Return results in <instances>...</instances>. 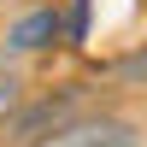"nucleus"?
<instances>
[{
  "label": "nucleus",
  "instance_id": "f257e3e1",
  "mask_svg": "<svg viewBox=\"0 0 147 147\" xmlns=\"http://www.w3.org/2000/svg\"><path fill=\"white\" fill-rule=\"evenodd\" d=\"M30 147H141V124L124 112H77Z\"/></svg>",
  "mask_w": 147,
  "mask_h": 147
},
{
  "label": "nucleus",
  "instance_id": "f03ea898",
  "mask_svg": "<svg viewBox=\"0 0 147 147\" xmlns=\"http://www.w3.org/2000/svg\"><path fill=\"white\" fill-rule=\"evenodd\" d=\"M6 53L12 59H24V53H47V47H59L65 41V6H53V0H41V6H30V12H18V18L6 24Z\"/></svg>",
  "mask_w": 147,
  "mask_h": 147
},
{
  "label": "nucleus",
  "instance_id": "7ed1b4c3",
  "mask_svg": "<svg viewBox=\"0 0 147 147\" xmlns=\"http://www.w3.org/2000/svg\"><path fill=\"white\" fill-rule=\"evenodd\" d=\"M77 106H82V94L77 88H65V94H41V100H30L24 94V106L12 112V141H41L47 129H59L65 118H77Z\"/></svg>",
  "mask_w": 147,
  "mask_h": 147
},
{
  "label": "nucleus",
  "instance_id": "20e7f679",
  "mask_svg": "<svg viewBox=\"0 0 147 147\" xmlns=\"http://www.w3.org/2000/svg\"><path fill=\"white\" fill-rule=\"evenodd\" d=\"M88 0H65V47H82L88 41Z\"/></svg>",
  "mask_w": 147,
  "mask_h": 147
},
{
  "label": "nucleus",
  "instance_id": "39448f33",
  "mask_svg": "<svg viewBox=\"0 0 147 147\" xmlns=\"http://www.w3.org/2000/svg\"><path fill=\"white\" fill-rule=\"evenodd\" d=\"M24 106V77H12V71H0V129L12 124V112Z\"/></svg>",
  "mask_w": 147,
  "mask_h": 147
},
{
  "label": "nucleus",
  "instance_id": "423d86ee",
  "mask_svg": "<svg viewBox=\"0 0 147 147\" xmlns=\"http://www.w3.org/2000/svg\"><path fill=\"white\" fill-rule=\"evenodd\" d=\"M112 77H118V82H147V47H141V53H129V59H118Z\"/></svg>",
  "mask_w": 147,
  "mask_h": 147
},
{
  "label": "nucleus",
  "instance_id": "0eeeda50",
  "mask_svg": "<svg viewBox=\"0 0 147 147\" xmlns=\"http://www.w3.org/2000/svg\"><path fill=\"white\" fill-rule=\"evenodd\" d=\"M6 59H12V53H6V41H0V71H6Z\"/></svg>",
  "mask_w": 147,
  "mask_h": 147
}]
</instances>
